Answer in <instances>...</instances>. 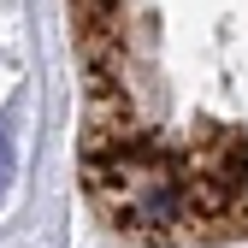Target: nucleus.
Segmentation results:
<instances>
[{
	"label": "nucleus",
	"mask_w": 248,
	"mask_h": 248,
	"mask_svg": "<svg viewBox=\"0 0 248 248\" xmlns=\"http://www.w3.org/2000/svg\"><path fill=\"white\" fill-rule=\"evenodd\" d=\"M12 171H18V148H12V112H6V118H0V207H6Z\"/></svg>",
	"instance_id": "nucleus-1"
}]
</instances>
